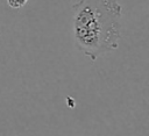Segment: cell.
<instances>
[{"label": "cell", "mask_w": 149, "mask_h": 136, "mask_svg": "<svg viewBox=\"0 0 149 136\" xmlns=\"http://www.w3.org/2000/svg\"><path fill=\"white\" fill-rule=\"evenodd\" d=\"M27 2H28V0H7L8 6L12 7L13 9H19V8L23 7Z\"/></svg>", "instance_id": "7a4b0ae2"}, {"label": "cell", "mask_w": 149, "mask_h": 136, "mask_svg": "<svg viewBox=\"0 0 149 136\" xmlns=\"http://www.w3.org/2000/svg\"><path fill=\"white\" fill-rule=\"evenodd\" d=\"M72 8L73 40L79 51L95 60L118 48L122 7L116 0H79Z\"/></svg>", "instance_id": "6da1fadb"}]
</instances>
